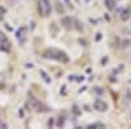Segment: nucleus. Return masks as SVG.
I'll return each mask as SVG.
<instances>
[{
	"instance_id": "f257e3e1",
	"label": "nucleus",
	"mask_w": 131,
	"mask_h": 129,
	"mask_svg": "<svg viewBox=\"0 0 131 129\" xmlns=\"http://www.w3.org/2000/svg\"><path fill=\"white\" fill-rule=\"evenodd\" d=\"M43 58L57 60V61H60V63H64V64L70 61V58H68L67 53H66L64 51L57 50V48H47L45 52H43Z\"/></svg>"
},
{
	"instance_id": "f03ea898",
	"label": "nucleus",
	"mask_w": 131,
	"mask_h": 129,
	"mask_svg": "<svg viewBox=\"0 0 131 129\" xmlns=\"http://www.w3.org/2000/svg\"><path fill=\"white\" fill-rule=\"evenodd\" d=\"M29 106L37 112H47L50 110L47 106H45L42 102H39L33 94H29Z\"/></svg>"
},
{
	"instance_id": "7ed1b4c3",
	"label": "nucleus",
	"mask_w": 131,
	"mask_h": 129,
	"mask_svg": "<svg viewBox=\"0 0 131 129\" xmlns=\"http://www.w3.org/2000/svg\"><path fill=\"white\" fill-rule=\"evenodd\" d=\"M38 12L42 17L51 15V3L50 0H38Z\"/></svg>"
},
{
	"instance_id": "20e7f679",
	"label": "nucleus",
	"mask_w": 131,
	"mask_h": 129,
	"mask_svg": "<svg viewBox=\"0 0 131 129\" xmlns=\"http://www.w3.org/2000/svg\"><path fill=\"white\" fill-rule=\"evenodd\" d=\"M10 48H12V45H10L9 39L7 38V35L0 30V51L3 52H9Z\"/></svg>"
},
{
	"instance_id": "39448f33",
	"label": "nucleus",
	"mask_w": 131,
	"mask_h": 129,
	"mask_svg": "<svg viewBox=\"0 0 131 129\" xmlns=\"http://www.w3.org/2000/svg\"><path fill=\"white\" fill-rule=\"evenodd\" d=\"M26 33H28V29L25 26H21L18 30H17V33H16V37L18 39V42L21 43V45H24V42L26 39Z\"/></svg>"
},
{
	"instance_id": "423d86ee",
	"label": "nucleus",
	"mask_w": 131,
	"mask_h": 129,
	"mask_svg": "<svg viewBox=\"0 0 131 129\" xmlns=\"http://www.w3.org/2000/svg\"><path fill=\"white\" fill-rule=\"evenodd\" d=\"M93 107H94V110L100 111V112H105V111H107V103L104 102L102 99H96Z\"/></svg>"
},
{
	"instance_id": "0eeeda50",
	"label": "nucleus",
	"mask_w": 131,
	"mask_h": 129,
	"mask_svg": "<svg viewBox=\"0 0 131 129\" xmlns=\"http://www.w3.org/2000/svg\"><path fill=\"white\" fill-rule=\"evenodd\" d=\"M60 24L67 30H70V29L73 27V18H71V17H63L62 21H60Z\"/></svg>"
},
{
	"instance_id": "6e6552de",
	"label": "nucleus",
	"mask_w": 131,
	"mask_h": 129,
	"mask_svg": "<svg viewBox=\"0 0 131 129\" xmlns=\"http://www.w3.org/2000/svg\"><path fill=\"white\" fill-rule=\"evenodd\" d=\"M131 17V8H125L121 10V15H119V18L122 21H128Z\"/></svg>"
},
{
	"instance_id": "1a4fd4ad",
	"label": "nucleus",
	"mask_w": 131,
	"mask_h": 129,
	"mask_svg": "<svg viewBox=\"0 0 131 129\" xmlns=\"http://www.w3.org/2000/svg\"><path fill=\"white\" fill-rule=\"evenodd\" d=\"M105 7L109 9V10H114L117 8V2L115 0H105Z\"/></svg>"
},
{
	"instance_id": "9d476101",
	"label": "nucleus",
	"mask_w": 131,
	"mask_h": 129,
	"mask_svg": "<svg viewBox=\"0 0 131 129\" xmlns=\"http://www.w3.org/2000/svg\"><path fill=\"white\" fill-rule=\"evenodd\" d=\"M130 45H131V39H123L121 42V48H127L130 47Z\"/></svg>"
},
{
	"instance_id": "9b49d317",
	"label": "nucleus",
	"mask_w": 131,
	"mask_h": 129,
	"mask_svg": "<svg viewBox=\"0 0 131 129\" xmlns=\"http://www.w3.org/2000/svg\"><path fill=\"white\" fill-rule=\"evenodd\" d=\"M88 129H96V128H104V124H101V123H96V124H89L88 126H86Z\"/></svg>"
},
{
	"instance_id": "f8f14e48",
	"label": "nucleus",
	"mask_w": 131,
	"mask_h": 129,
	"mask_svg": "<svg viewBox=\"0 0 131 129\" xmlns=\"http://www.w3.org/2000/svg\"><path fill=\"white\" fill-rule=\"evenodd\" d=\"M5 13H7V10L4 7H0V21H3V18L5 17Z\"/></svg>"
},
{
	"instance_id": "ddd939ff",
	"label": "nucleus",
	"mask_w": 131,
	"mask_h": 129,
	"mask_svg": "<svg viewBox=\"0 0 131 129\" xmlns=\"http://www.w3.org/2000/svg\"><path fill=\"white\" fill-rule=\"evenodd\" d=\"M57 10H58L59 15H60V13H64V8H63V5H62L60 3H57Z\"/></svg>"
},
{
	"instance_id": "4468645a",
	"label": "nucleus",
	"mask_w": 131,
	"mask_h": 129,
	"mask_svg": "<svg viewBox=\"0 0 131 129\" xmlns=\"http://www.w3.org/2000/svg\"><path fill=\"white\" fill-rule=\"evenodd\" d=\"M63 121H64L63 119H59V120H58V125H63Z\"/></svg>"
},
{
	"instance_id": "2eb2a0df",
	"label": "nucleus",
	"mask_w": 131,
	"mask_h": 129,
	"mask_svg": "<svg viewBox=\"0 0 131 129\" xmlns=\"http://www.w3.org/2000/svg\"><path fill=\"white\" fill-rule=\"evenodd\" d=\"M96 91H97L98 94H102V93H104V90H101V89H96Z\"/></svg>"
},
{
	"instance_id": "dca6fc26",
	"label": "nucleus",
	"mask_w": 131,
	"mask_h": 129,
	"mask_svg": "<svg viewBox=\"0 0 131 129\" xmlns=\"http://www.w3.org/2000/svg\"><path fill=\"white\" fill-rule=\"evenodd\" d=\"M100 39H101V34H100V33H98V35L96 37V40H100Z\"/></svg>"
},
{
	"instance_id": "f3484780",
	"label": "nucleus",
	"mask_w": 131,
	"mask_h": 129,
	"mask_svg": "<svg viewBox=\"0 0 131 129\" xmlns=\"http://www.w3.org/2000/svg\"><path fill=\"white\" fill-rule=\"evenodd\" d=\"M47 124H49V126H51V125H52V120H49V123H47Z\"/></svg>"
},
{
	"instance_id": "a211bd4d",
	"label": "nucleus",
	"mask_w": 131,
	"mask_h": 129,
	"mask_svg": "<svg viewBox=\"0 0 131 129\" xmlns=\"http://www.w3.org/2000/svg\"><path fill=\"white\" fill-rule=\"evenodd\" d=\"M85 2H89V0H85Z\"/></svg>"
}]
</instances>
